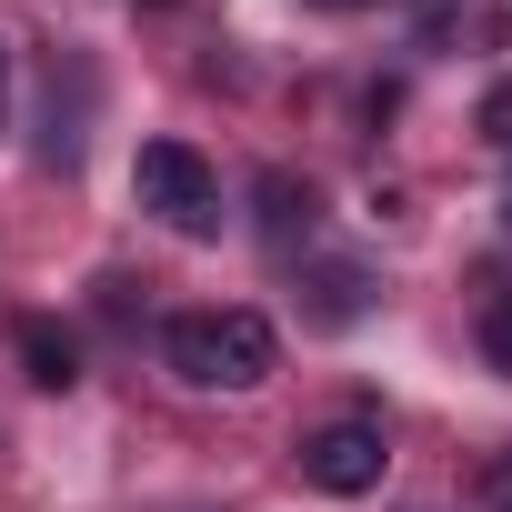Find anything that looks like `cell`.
Here are the masks:
<instances>
[{
    "label": "cell",
    "mask_w": 512,
    "mask_h": 512,
    "mask_svg": "<svg viewBox=\"0 0 512 512\" xmlns=\"http://www.w3.org/2000/svg\"><path fill=\"white\" fill-rule=\"evenodd\" d=\"M382 472H392V452H382V422H322L312 442H302V482L312 492H332V502H362V492H382Z\"/></svg>",
    "instance_id": "3957f363"
},
{
    "label": "cell",
    "mask_w": 512,
    "mask_h": 512,
    "mask_svg": "<svg viewBox=\"0 0 512 512\" xmlns=\"http://www.w3.org/2000/svg\"><path fill=\"white\" fill-rule=\"evenodd\" d=\"M312 312H322L332 332H342V322H362V272H322V302H312Z\"/></svg>",
    "instance_id": "8992f818"
},
{
    "label": "cell",
    "mask_w": 512,
    "mask_h": 512,
    "mask_svg": "<svg viewBox=\"0 0 512 512\" xmlns=\"http://www.w3.org/2000/svg\"><path fill=\"white\" fill-rule=\"evenodd\" d=\"M482 362H492V372H512V292H492V302H482Z\"/></svg>",
    "instance_id": "52a82bcc"
},
{
    "label": "cell",
    "mask_w": 512,
    "mask_h": 512,
    "mask_svg": "<svg viewBox=\"0 0 512 512\" xmlns=\"http://www.w3.org/2000/svg\"><path fill=\"white\" fill-rule=\"evenodd\" d=\"M482 141H492V151H512V81H492V91H482Z\"/></svg>",
    "instance_id": "ba28073f"
},
{
    "label": "cell",
    "mask_w": 512,
    "mask_h": 512,
    "mask_svg": "<svg viewBox=\"0 0 512 512\" xmlns=\"http://www.w3.org/2000/svg\"><path fill=\"white\" fill-rule=\"evenodd\" d=\"M492 502H502V512H512V462H492Z\"/></svg>",
    "instance_id": "9c48e42d"
},
{
    "label": "cell",
    "mask_w": 512,
    "mask_h": 512,
    "mask_svg": "<svg viewBox=\"0 0 512 512\" xmlns=\"http://www.w3.org/2000/svg\"><path fill=\"white\" fill-rule=\"evenodd\" d=\"M312 11H372V0H312Z\"/></svg>",
    "instance_id": "30bf717a"
},
{
    "label": "cell",
    "mask_w": 512,
    "mask_h": 512,
    "mask_svg": "<svg viewBox=\"0 0 512 512\" xmlns=\"http://www.w3.org/2000/svg\"><path fill=\"white\" fill-rule=\"evenodd\" d=\"M151 11H161V0H151Z\"/></svg>",
    "instance_id": "7c38bea8"
},
{
    "label": "cell",
    "mask_w": 512,
    "mask_h": 512,
    "mask_svg": "<svg viewBox=\"0 0 512 512\" xmlns=\"http://www.w3.org/2000/svg\"><path fill=\"white\" fill-rule=\"evenodd\" d=\"M262 231H272V241L312 231V181H292V171H262Z\"/></svg>",
    "instance_id": "5b68a950"
},
{
    "label": "cell",
    "mask_w": 512,
    "mask_h": 512,
    "mask_svg": "<svg viewBox=\"0 0 512 512\" xmlns=\"http://www.w3.org/2000/svg\"><path fill=\"white\" fill-rule=\"evenodd\" d=\"M131 191H141V211H161L171 231H221V171L191 151V141H141V161H131Z\"/></svg>",
    "instance_id": "7a4b0ae2"
},
{
    "label": "cell",
    "mask_w": 512,
    "mask_h": 512,
    "mask_svg": "<svg viewBox=\"0 0 512 512\" xmlns=\"http://www.w3.org/2000/svg\"><path fill=\"white\" fill-rule=\"evenodd\" d=\"M0 81H11V51H0Z\"/></svg>",
    "instance_id": "8fae6325"
},
{
    "label": "cell",
    "mask_w": 512,
    "mask_h": 512,
    "mask_svg": "<svg viewBox=\"0 0 512 512\" xmlns=\"http://www.w3.org/2000/svg\"><path fill=\"white\" fill-rule=\"evenodd\" d=\"M161 352H171V372H181L191 392H262V382H272V362H282L272 322L251 312V302H221V312H181V322L161 332Z\"/></svg>",
    "instance_id": "6da1fadb"
},
{
    "label": "cell",
    "mask_w": 512,
    "mask_h": 512,
    "mask_svg": "<svg viewBox=\"0 0 512 512\" xmlns=\"http://www.w3.org/2000/svg\"><path fill=\"white\" fill-rule=\"evenodd\" d=\"M11 342H21V362H31V382H41V392H71V382H81V342H71L61 322H41V312H31Z\"/></svg>",
    "instance_id": "277c9868"
}]
</instances>
